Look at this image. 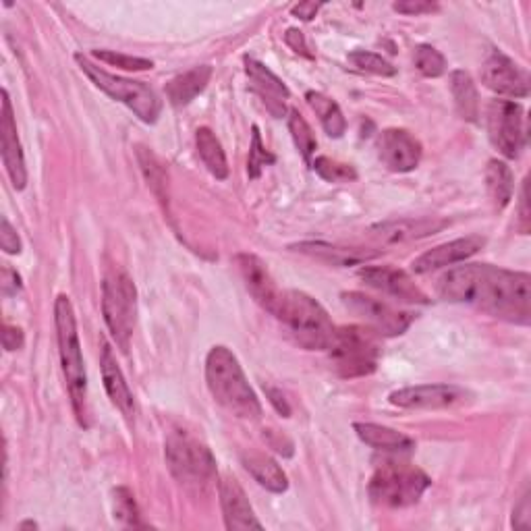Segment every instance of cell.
Returning a JSON list of instances; mask_svg holds the SVG:
<instances>
[{
  "mask_svg": "<svg viewBox=\"0 0 531 531\" xmlns=\"http://www.w3.org/2000/svg\"><path fill=\"white\" fill-rule=\"evenodd\" d=\"M438 295L494 318L527 326L531 320V276L492 264H465L440 276Z\"/></svg>",
  "mask_w": 531,
  "mask_h": 531,
  "instance_id": "1",
  "label": "cell"
},
{
  "mask_svg": "<svg viewBox=\"0 0 531 531\" xmlns=\"http://www.w3.org/2000/svg\"><path fill=\"white\" fill-rule=\"evenodd\" d=\"M206 382L214 401L239 419H258L262 405L254 388L249 386L245 372L235 353L216 345L206 357Z\"/></svg>",
  "mask_w": 531,
  "mask_h": 531,
  "instance_id": "2",
  "label": "cell"
},
{
  "mask_svg": "<svg viewBox=\"0 0 531 531\" xmlns=\"http://www.w3.org/2000/svg\"><path fill=\"white\" fill-rule=\"evenodd\" d=\"M54 324H57V341L63 376L67 382V390L71 397V405L75 411L77 422L88 428V376L86 363H83L77 320L73 303L67 295H59L54 303Z\"/></svg>",
  "mask_w": 531,
  "mask_h": 531,
  "instance_id": "3",
  "label": "cell"
},
{
  "mask_svg": "<svg viewBox=\"0 0 531 531\" xmlns=\"http://www.w3.org/2000/svg\"><path fill=\"white\" fill-rule=\"evenodd\" d=\"M276 318L307 351H328L337 334V326L332 324L324 307L303 291H285Z\"/></svg>",
  "mask_w": 531,
  "mask_h": 531,
  "instance_id": "4",
  "label": "cell"
},
{
  "mask_svg": "<svg viewBox=\"0 0 531 531\" xmlns=\"http://www.w3.org/2000/svg\"><path fill=\"white\" fill-rule=\"evenodd\" d=\"M164 457L173 478L189 492L204 494L216 482V459L198 438L185 432L171 434L164 444Z\"/></svg>",
  "mask_w": 531,
  "mask_h": 531,
  "instance_id": "5",
  "label": "cell"
},
{
  "mask_svg": "<svg viewBox=\"0 0 531 531\" xmlns=\"http://www.w3.org/2000/svg\"><path fill=\"white\" fill-rule=\"evenodd\" d=\"M432 486L428 475L409 463L384 461L370 480V498L380 507L405 509L415 505Z\"/></svg>",
  "mask_w": 531,
  "mask_h": 531,
  "instance_id": "6",
  "label": "cell"
},
{
  "mask_svg": "<svg viewBox=\"0 0 531 531\" xmlns=\"http://www.w3.org/2000/svg\"><path fill=\"white\" fill-rule=\"evenodd\" d=\"M75 61L79 65V69L90 77V81L98 90H102L104 94H108L113 100L125 104L129 110H133L135 117L144 123H156L160 113H162V102L158 98V94L146 86L144 81H133V79H125L119 75H113L104 71L102 67L94 65L88 57H83V54H75Z\"/></svg>",
  "mask_w": 531,
  "mask_h": 531,
  "instance_id": "7",
  "label": "cell"
},
{
  "mask_svg": "<svg viewBox=\"0 0 531 531\" xmlns=\"http://www.w3.org/2000/svg\"><path fill=\"white\" fill-rule=\"evenodd\" d=\"M102 314L117 345L123 351H129L137 320V289L131 276L121 268L108 270L104 276Z\"/></svg>",
  "mask_w": 531,
  "mask_h": 531,
  "instance_id": "8",
  "label": "cell"
},
{
  "mask_svg": "<svg viewBox=\"0 0 531 531\" xmlns=\"http://www.w3.org/2000/svg\"><path fill=\"white\" fill-rule=\"evenodd\" d=\"M380 334L368 326H343L337 328L330 345L334 368L343 378L370 376L378 368L380 359Z\"/></svg>",
  "mask_w": 531,
  "mask_h": 531,
  "instance_id": "9",
  "label": "cell"
},
{
  "mask_svg": "<svg viewBox=\"0 0 531 531\" xmlns=\"http://www.w3.org/2000/svg\"><path fill=\"white\" fill-rule=\"evenodd\" d=\"M341 299L351 314L366 322V326L380 334V337H399L413 322V314L397 310V307L366 293L349 291L343 293Z\"/></svg>",
  "mask_w": 531,
  "mask_h": 531,
  "instance_id": "10",
  "label": "cell"
},
{
  "mask_svg": "<svg viewBox=\"0 0 531 531\" xmlns=\"http://www.w3.org/2000/svg\"><path fill=\"white\" fill-rule=\"evenodd\" d=\"M488 135L502 156L517 158L525 146L523 108L511 100H494L488 106Z\"/></svg>",
  "mask_w": 531,
  "mask_h": 531,
  "instance_id": "11",
  "label": "cell"
},
{
  "mask_svg": "<svg viewBox=\"0 0 531 531\" xmlns=\"http://www.w3.org/2000/svg\"><path fill=\"white\" fill-rule=\"evenodd\" d=\"M469 397V390L455 384H422L395 390L388 401L401 409H449L467 403Z\"/></svg>",
  "mask_w": 531,
  "mask_h": 531,
  "instance_id": "12",
  "label": "cell"
},
{
  "mask_svg": "<svg viewBox=\"0 0 531 531\" xmlns=\"http://www.w3.org/2000/svg\"><path fill=\"white\" fill-rule=\"evenodd\" d=\"M235 266L239 270L241 281L245 283L247 293L256 299V303L262 307V310L276 316L285 291L278 289L268 266L254 254L235 256Z\"/></svg>",
  "mask_w": 531,
  "mask_h": 531,
  "instance_id": "13",
  "label": "cell"
},
{
  "mask_svg": "<svg viewBox=\"0 0 531 531\" xmlns=\"http://www.w3.org/2000/svg\"><path fill=\"white\" fill-rule=\"evenodd\" d=\"M482 81L484 86L498 96L507 98H527L529 96V79L523 69L507 54L500 50H492L490 57L482 65Z\"/></svg>",
  "mask_w": 531,
  "mask_h": 531,
  "instance_id": "14",
  "label": "cell"
},
{
  "mask_svg": "<svg viewBox=\"0 0 531 531\" xmlns=\"http://www.w3.org/2000/svg\"><path fill=\"white\" fill-rule=\"evenodd\" d=\"M359 278L368 287L397 301L417 303V305L430 303V297L415 285V281L405 270L393 266H368L359 270Z\"/></svg>",
  "mask_w": 531,
  "mask_h": 531,
  "instance_id": "15",
  "label": "cell"
},
{
  "mask_svg": "<svg viewBox=\"0 0 531 531\" xmlns=\"http://www.w3.org/2000/svg\"><path fill=\"white\" fill-rule=\"evenodd\" d=\"M378 156L388 171L409 173L422 160V144L405 129H386L378 137Z\"/></svg>",
  "mask_w": 531,
  "mask_h": 531,
  "instance_id": "16",
  "label": "cell"
},
{
  "mask_svg": "<svg viewBox=\"0 0 531 531\" xmlns=\"http://www.w3.org/2000/svg\"><path fill=\"white\" fill-rule=\"evenodd\" d=\"M484 245H486V239L480 235H469L463 239L442 243V245H436L430 251H426V254L419 256L417 260H413L411 268L415 274H428V272L438 270V268L455 266V264L465 262L471 256L478 254Z\"/></svg>",
  "mask_w": 531,
  "mask_h": 531,
  "instance_id": "17",
  "label": "cell"
},
{
  "mask_svg": "<svg viewBox=\"0 0 531 531\" xmlns=\"http://www.w3.org/2000/svg\"><path fill=\"white\" fill-rule=\"evenodd\" d=\"M218 494H220V507L222 515H225L227 529H262L264 525L254 513V507L249 505V498L241 484L233 478V475H222L218 482Z\"/></svg>",
  "mask_w": 531,
  "mask_h": 531,
  "instance_id": "18",
  "label": "cell"
},
{
  "mask_svg": "<svg viewBox=\"0 0 531 531\" xmlns=\"http://www.w3.org/2000/svg\"><path fill=\"white\" fill-rule=\"evenodd\" d=\"M0 135H3V162L7 166L9 179L15 189H25L27 185V169L21 150V142L17 135V123L13 117V106L9 92L3 90V117H0Z\"/></svg>",
  "mask_w": 531,
  "mask_h": 531,
  "instance_id": "19",
  "label": "cell"
},
{
  "mask_svg": "<svg viewBox=\"0 0 531 531\" xmlns=\"http://www.w3.org/2000/svg\"><path fill=\"white\" fill-rule=\"evenodd\" d=\"M444 227L446 222L438 218H399L372 227L370 237L382 245H397L436 235Z\"/></svg>",
  "mask_w": 531,
  "mask_h": 531,
  "instance_id": "20",
  "label": "cell"
},
{
  "mask_svg": "<svg viewBox=\"0 0 531 531\" xmlns=\"http://www.w3.org/2000/svg\"><path fill=\"white\" fill-rule=\"evenodd\" d=\"M100 372H102V382L108 393V399L113 401V405L127 417L131 419L135 413V401L131 388L123 376V370L119 368L117 355L104 339H100Z\"/></svg>",
  "mask_w": 531,
  "mask_h": 531,
  "instance_id": "21",
  "label": "cell"
},
{
  "mask_svg": "<svg viewBox=\"0 0 531 531\" xmlns=\"http://www.w3.org/2000/svg\"><path fill=\"white\" fill-rule=\"evenodd\" d=\"M245 71L249 79L254 81L256 92L264 98L266 106L274 117H283L285 115V100L291 96L289 88L283 83V79H278L266 65L258 63L256 59L245 57Z\"/></svg>",
  "mask_w": 531,
  "mask_h": 531,
  "instance_id": "22",
  "label": "cell"
},
{
  "mask_svg": "<svg viewBox=\"0 0 531 531\" xmlns=\"http://www.w3.org/2000/svg\"><path fill=\"white\" fill-rule=\"evenodd\" d=\"M291 249L299 251V254L310 256V258H316L320 262L332 264V266H357V264H366V262L378 258V251L339 247V245H330L324 241H305V243L293 245Z\"/></svg>",
  "mask_w": 531,
  "mask_h": 531,
  "instance_id": "23",
  "label": "cell"
},
{
  "mask_svg": "<svg viewBox=\"0 0 531 531\" xmlns=\"http://www.w3.org/2000/svg\"><path fill=\"white\" fill-rule=\"evenodd\" d=\"M355 434L359 436V440L363 444L372 446L376 451H386V453H409L415 449V442L403 434L397 432L393 428H386L380 424H372V422H357L353 424Z\"/></svg>",
  "mask_w": 531,
  "mask_h": 531,
  "instance_id": "24",
  "label": "cell"
},
{
  "mask_svg": "<svg viewBox=\"0 0 531 531\" xmlns=\"http://www.w3.org/2000/svg\"><path fill=\"white\" fill-rule=\"evenodd\" d=\"M212 77V67L200 65L193 67L187 73H181L173 77L169 83H166V98L173 106H187L191 100L198 98L210 83Z\"/></svg>",
  "mask_w": 531,
  "mask_h": 531,
  "instance_id": "25",
  "label": "cell"
},
{
  "mask_svg": "<svg viewBox=\"0 0 531 531\" xmlns=\"http://www.w3.org/2000/svg\"><path fill=\"white\" fill-rule=\"evenodd\" d=\"M243 467L249 471L251 478H254L262 488L274 492V494H283L289 488L287 475L283 467L278 465L272 457L262 455V453H245L243 457Z\"/></svg>",
  "mask_w": 531,
  "mask_h": 531,
  "instance_id": "26",
  "label": "cell"
},
{
  "mask_svg": "<svg viewBox=\"0 0 531 531\" xmlns=\"http://www.w3.org/2000/svg\"><path fill=\"white\" fill-rule=\"evenodd\" d=\"M486 189L494 208L500 212L505 210L511 200H513V191H515V177L513 171L509 169L507 162L502 160H490L486 166Z\"/></svg>",
  "mask_w": 531,
  "mask_h": 531,
  "instance_id": "27",
  "label": "cell"
},
{
  "mask_svg": "<svg viewBox=\"0 0 531 531\" xmlns=\"http://www.w3.org/2000/svg\"><path fill=\"white\" fill-rule=\"evenodd\" d=\"M451 92L461 119L475 123L480 117V96L471 75L463 69L451 73Z\"/></svg>",
  "mask_w": 531,
  "mask_h": 531,
  "instance_id": "28",
  "label": "cell"
},
{
  "mask_svg": "<svg viewBox=\"0 0 531 531\" xmlns=\"http://www.w3.org/2000/svg\"><path fill=\"white\" fill-rule=\"evenodd\" d=\"M195 146H198V154L206 164V169L212 173V177L225 181L229 177V162L225 150H222V144L218 142V137L212 133V129L202 127L195 131Z\"/></svg>",
  "mask_w": 531,
  "mask_h": 531,
  "instance_id": "29",
  "label": "cell"
},
{
  "mask_svg": "<svg viewBox=\"0 0 531 531\" xmlns=\"http://www.w3.org/2000/svg\"><path fill=\"white\" fill-rule=\"evenodd\" d=\"M305 100L312 106L314 113L320 117V123L330 137H343V133L347 131V121L337 102L330 100L328 96L320 92H307Z\"/></svg>",
  "mask_w": 531,
  "mask_h": 531,
  "instance_id": "30",
  "label": "cell"
},
{
  "mask_svg": "<svg viewBox=\"0 0 531 531\" xmlns=\"http://www.w3.org/2000/svg\"><path fill=\"white\" fill-rule=\"evenodd\" d=\"M289 131L293 135V142H295L297 150L301 152L303 160L310 162L314 152H316V148H318V142H316V135H314L310 123H307L303 119V115L295 108L289 113Z\"/></svg>",
  "mask_w": 531,
  "mask_h": 531,
  "instance_id": "31",
  "label": "cell"
},
{
  "mask_svg": "<svg viewBox=\"0 0 531 531\" xmlns=\"http://www.w3.org/2000/svg\"><path fill=\"white\" fill-rule=\"evenodd\" d=\"M113 513L115 519L125 525V527H146V523L142 521V515H139L137 509V502L135 496L129 488H117L113 492Z\"/></svg>",
  "mask_w": 531,
  "mask_h": 531,
  "instance_id": "32",
  "label": "cell"
},
{
  "mask_svg": "<svg viewBox=\"0 0 531 531\" xmlns=\"http://www.w3.org/2000/svg\"><path fill=\"white\" fill-rule=\"evenodd\" d=\"M312 169L328 183H351L357 179V171L351 164L339 162L328 156H318L312 162Z\"/></svg>",
  "mask_w": 531,
  "mask_h": 531,
  "instance_id": "33",
  "label": "cell"
},
{
  "mask_svg": "<svg viewBox=\"0 0 531 531\" xmlns=\"http://www.w3.org/2000/svg\"><path fill=\"white\" fill-rule=\"evenodd\" d=\"M349 63L363 71V73H372V75H380V77H393L397 75V69L390 65L386 59H382L380 54L376 52H368V50H353L349 54Z\"/></svg>",
  "mask_w": 531,
  "mask_h": 531,
  "instance_id": "34",
  "label": "cell"
},
{
  "mask_svg": "<svg viewBox=\"0 0 531 531\" xmlns=\"http://www.w3.org/2000/svg\"><path fill=\"white\" fill-rule=\"evenodd\" d=\"M137 158L139 164H142V171L148 179V185L152 187V191L158 195V198L164 202V195L160 189H166V173H164V166L160 164V160L146 148H137Z\"/></svg>",
  "mask_w": 531,
  "mask_h": 531,
  "instance_id": "35",
  "label": "cell"
},
{
  "mask_svg": "<svg viewBox=\"0 0 531 531\" xmlns=\"http://www.w3.org/2000/svg\"><path fill=\"white\" fill-rule=\"evenodd\" d=\"M92 57L106 63V65H113L125 71H150L154 67V63L150 59H142V57H131V54H121L115 50H94Z\"/></svg>",
  "mask_w": 531,
  "mask_h": 531,
  "instance_id": "36",
  "label": "cell"
},
{
  "mask_svg": "<svg viewBox=\"0 0 531 531\" xmlns=\"http://www.w3.org/2000/svg\"><path fill=\"white\" fill-rule=\"evenodd\" d=\"M415 67L424 77H440L446 71V59L434 46L422 44L415 50Z\"/></svg>",
  "mask_w": 531,
  "mask_h": 531,
  "instance_id": "37",
  "label": "cell"
},
{
  "mask_svg": "<svg viewBox=\"0 0 531 531\" xmlns=\"http://www.w3.org/2000/svg\"><path fill=\"white\" fill-rule=\"evenodd\" d=\"M251 148H249V160H247V173L251 179H258L264 171V166L272 164L276 158L264 148L262 144V137H260V129L254 125L251 129Z\"/></svg>",
  "mask_w": 531,
  "mask_h": 531,
  "instance_id": "38",
  "label": "cell"
},
{
  "mask_svg": "<svg viewBox=\"0 0 531 531\" xmlns=\"http://www.w3.org/2000/svg\"><path fill=\"white\" fill-rule=\"evenodd\" d=\"M393 9L403 15H426V13H436L440 7L436 3H430V0H401V3H395Z\"/></svg>",
  "mask_w": 531,
  "mask_h": 531,
  "instance_id": "39",
  "label": "cell"
},
{
  "mask_svg": "<svg viewBox=\"0 0 531 531\" xmlns=\"http://www.w3.org/2000/svg\"><path fill=\"white\" fill-rule=\"evenodd\" d=\"M0 245L7 254H21V239L7 218L0 220Z\"/></svg>",
  "mask_w": 531,
  "mask_h": 531,
  "instance_id": "40",
  "label": "cell"
},
{
  "mask_svg": "<svg viewBox=\"0 0 531 531\" xmlns=\"http://www.w3.org/2000/svg\"><path fill=\"white\" fill-rule=\"evenodd\" d=\"M23 283H21V276L17 270H13L11 266H3V274H0V291H3L5 297H13L17 293H21Z\"/></svg>",
  "mask_w": 531,
  "mask_h": 531,
  "instance_id": "41",
  "label": "cell"
},
{
  "mask_svg": "<svg viewBox=\"0 0 531 531\" xmlns=\"http://www.w3.org/2000/svg\"><path fill=\"white\" fill-rule=\"evenodd\" d=\"M25 343V337H23V330L19 326H11V324H5L3 328V345L7 351H19Z\"/></svg>",
  "mask_w": 531,
  "mask_h": 531,
  "instance_id": "42",
  "label": "cell"
},
{
  "mask_svg": "<svg viewBox=\"0 0 531 531\" xmlns=\"http://www.w3.org/2000/svg\"><path fill=\"white\" fill-rule=\"evenodd\" d=\"M531 525V507H529V494L525 492L519 505L515 507L513 513V527L517 529H527Z\"/></svg>",
  "mask_w": 531,
  "mask_h": 531,
  "instance_id": "43",
  "label": "cell"
},
{
  "mask_svg": "<svg viewBox=\"0 0 531 531\" xmlns=\"http://www.w3.org/2000/svg\"><path fill=\"white\" fill-rule=\"evenodd\" d=\"M285 40H287V44H289L297 54H303V57H307V59H314V54L310 52V46H307V42H305L303 32L293 30V27H291V30H287Z\"/></svg>",
  "mask_w": 531,
  "mask_h": 531,
  "instance_id": "44",
  "label": "cell"
},
{
  "mask_svg": "<svg viewBox=\"0 0 531 531\" xmlns=\"http://www.w3.org/2000/svg\"><path fill=\"white\" fill-rule=\"evenodd\" d=\"M264 390H266V397H268L270 405H272L278 413H281L283 417H289V415H291V407H289V403H287V399H285V395L281 393V390H278V388H272V386H264Z\"/></svg>",
  "mask_w": 531,
  "mask_h": 531,
  "instance_id": "45",
  "label": "cell"
},
{
  "mask_svg": "<svg viewBox=\"0 0 531 531\" xmlns=\"http://www.w3.org/2000/svg\"><path fill=\"white\" fill-rule=\"evenodd\" d=\"M517 227L521 235H527L529 231V210H527V185L521 187V200H519V222Z\"/></svg>",
  "mask_w": 531,
  "mask_h": 531,
  "instance_id": "46",
  "label": "cell"
},
{
  "mask_svg": "<svg viewBox=\"0 0 531 531\" xmlns=\"http://www.w3.org/2000/svg\"><path fill=\"white\" fill-rule=\"evenodd\" d=\"M320 9H322V5H318V3H299L293 7V15L301 21H312Z\"/></svg>",
  "mask_w": 531,
  "mask_h": 531,
  "instance_id": "47",
  "label": "cell"
},
{
  "mask_svg": "<svg viewBox=\"0 0 531 531\" xmlns=\"http://www.w3.org/2000/svg\"><path fill=\"white\" fill-rule=\"evenodd\" d=\"M19 529H38V523L36 521H23V523H19Z\"/></svg>",
  "mask_w": 531,
  "mask_h": 531,
  "instance_id": "48",
  "label": "cell"
}]
</instances>
